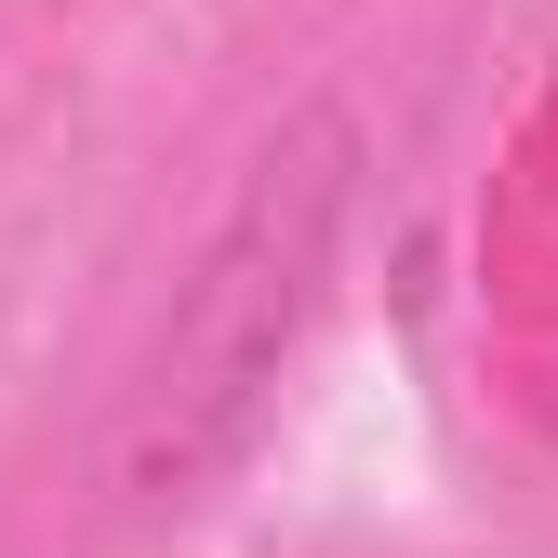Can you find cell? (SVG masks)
I'll use <instances>...</instances> for the list:
<instances>
[{
  "label": "cell",
  "mask_w": 558,
  "mask_h": 558,
  "mask_svg": "<svg viewBox=\"0 0 558 558\" xmlns=\"http://www.w3.org/2000/svg\"><path fill=\"white\" fill-rule=\"evenodd\" d=\"M345 214H360V120L332 94H306V107L266 120V147L240 160L214 240L173 279V319L147 332V373H133L120 426H107L120 506L173 519L253 452L266 399H279V373H293V345L319 319V279L345 253Z\"/></svg>",
  "instance_id": "cell-1"
}]
</instances>
